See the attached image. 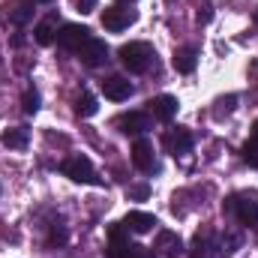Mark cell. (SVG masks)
Instances as JSON below:
<instances>
[{"instance_id": "ac0fdd59", "label": "cell", "mask_w": 258, "mask_h": 258, "mask_svg": "<svg viewBox=\"0 0 258 258\" xmlns=\"http://www.w3.org/2000/svg\"><path fill=\"white\" fill-rule=\"evenodd\" d=\"M243 159L252 165V168H258V120L252 123V132H249V141L243 144Z\"/></svg>"}, {"instance_id": "83f0119b", "label": "cell", "mask_w": 258, "mask_h": 258, "mask_svg": "<svg viewBox=\"0 0 258 258\" xmlns=\"http://www.w3.org/2000/svg\"><path fill=\"white\" fill-rule=\"evenodd\" d=\"M33 3H54V0H33Z\"/></svg>"}, {"instance_id": "7402d4cb", "label": "cell", "mask_w": 258, "mask_h": 258, "mask_svg": "<svg viewBox=\"0 0 258 258\" xmlns=\"http://www.w3.org/2000/svg\"><path fill=\"white\" fill-rule=\"evenodd\" d=\"M48 243H51V246H60V243H66V228H63V225H51Z\"/></svg>"}, {"instance_id": "8992f818", "label": "cell", "mask_w": 258, "mask_h": 258, "mask_svg": "<svg viewBox=\"0 0 258 258\" xmlns=\"http://www.w3.org/2000/svg\"><path fill=\"white\" fill-rule=\"evenodd\" d=\"M87 39H90V30L84 24H60V30H57V45L66 51H75V54Z\"/></svg>"}, {"instance_id": "4fadbf2b", "label": "cell", "mask_w": 258, "mask_h": 258, "mask_svg": "<svg viewBox=\"0 0 258 258\" xmlns=\"http://www.w3.org/2000/svg\"><path fill=\"white\" fill-rule=\"evenodd\" d=\"M123 225H126V231L147 234V231H153L159 222H156V216H153V213H144V210H129L126 219H123Z\"/></svg>"}, {"instance_id": "4316f807", "label": "cell", "mask_w": 258, "mask_h": 258, "mask_svg": "<svg viewBox=\"0 0 258 258\" xmlns=\"http://www.w3.org/2000/svg\"><path fill=\"white\" fill-rule=\"evenodd\" d=\"M234 102H237V96H225V99H219L222 111H231V108H234Z\"/></svg>"}, {"instance_id": "d4e9b609", "label": "cell", "mask_w": 258, "mask_h": 258, "mask_svg": "<svg viewBox=\"0 0 258 258\" xmlns=\"http://www.w3.org/2000/svg\"><path fill=\"white\" fill-rule=\"evenodd\" d=\"M210 18H213V6L210 3H201L198 6V24H210Z\"/></svg>"}, {"instance_id": "cb8c5ba5", "label": "cell", "mask_w": 258, "mask_h": 258, "mask_svg": "<svg viewBox=\"0 0 258 258\" xmlns=\"http://www.w3.org/2000/svg\"><path fill=\"white\" fill-rule=\"evenodd\" d=\"M129 198H132V201H144V198H147V195H150V186H147V183H138V186H129Z\"/></svg>"}, {"instance_id": "3957f363", "label": "cell", "mask_w": 258, "mask_h": 258, "mask_svg": "<svg viewBox=\"0 0 258 258\" xmlns=\"http://www.w3.org/2000/svg\"><path fill=\"white\" fill-rule=\"evenodd\" d=\"M60 171H63L69 180H75V183H90V186H102V177L96 174L93 162H90L87 156H81V153H75V156L63 159Z\"/></svg>"}, {"instance_id": "f1b7e54d", "label": "cell", "mask_w": 258, "mask_h": 258, "mask_svg": "<svg viewBox=\"0 0 258 258\" xmlns=\"http://www.w3.org/2000/svg\"><path fill=\"white\" fill-rule=\"evenodd\" d=\"M120 3H132V0H120Z\"/></svg>"}, {"instance_id": "9a60e30c", "label": "cell", "mask_w": 258, "mask_h": 258, "mask_svg": "<svg viewBox=\"0 0 258 258\" xmlns=\"http://www.w3.org/2000/svg\"><path fill=\"white\" fill-rule=\"evenodd\" d=\"M165 144L171 147V153H174V156H180V153H189V150H192L195 138H192V132H189V129H180V126H177L171 135H168V138H165Z\"/></svg>"}, {"instance_id": "277c9868", "label": "cell", "mask_w": 258, "mask_h": 258, "mask_svg": "<svg viewBox=\"0 0 258 258\" xmlns=\"http://www.w3.org/2000/svg\"><path fill=\"white\" fill-rule=\"evenodd\" d=\"M135 21H138V12L129 9V6H108V9L102 12V27L111 30V33L126 30L129 24H135Z\"/></svg>"}, {"instance_id": "30bf717a", "label": "cell", "mask_w": 258, "mask_h": 258, "mask_svg": "<svg viewBox=\"0 0 258 258\" xmlns=\"http://www.w3.org/2000/svg\"><path fill=\"white\" fill-rule=\"evenodd\" d=\"M114 126L120 129V132H126V135H141V132L150 129V117L141 114V111H129V114H120L114 120Z\"/></svg>"}, {"instance_id": "52a82bcc", "label": "cell", "mask_w": 258, "mask_h": 258, "mask_svg": "<svg viewBox=\"0 0 258 258\" xmlns=\"http://www.w3.org/2000/svg\"><path fill=\"white\" fill-rule=\"evenodd\" d=\"M78 57H81V63L90 66V69H96V66H102L108 60V45H105V39H96V36H90L81 48H78Z\"/></svg>"}, {"instance_id": "5bb4252c", "label": "cell", "mask_w": 258, "mask_h": 258, "mask_svg": "<svg viewBox=\"0 0 258 258\" xmlns=\"http://www.w3.org/2000/svg\"><path fill=\"white\" fill-rule=\"evenodd\" d=\"M153 249H156V255H165V258H174L180 249H183V243H180V237H177V231H159L156 234V243H153Z\"/></svg>"}, {"instance_id": "ba28073f", "label": "cell", "mask_w": 258, "mask_h": 258, "mask_svg": "<svg viewBox=\"0 0 258 258\" xmlns=\"http://www.w3.org/2000/svg\"><path fill=\"white\" fill-rule=\"evenodd\" d=\"M99 87H102L105 99H111V102H123V99L132 96V84H129L123 75H108V78L99 81Z\"/></svg>"}, {"instance_id": "ffe728a7", "label": "cell", "mask_w": 258, "mask_h": 258, "mask_svg": "<svg viewBox=\"0 0 258 258\" xmlns=\"http://www.w3.org/2000/svg\"><path fill=\"white\" fill-rule=\"evenodd\" d=\"M75 111H78V117H93V114L99 111V105H96V99L84 90V93L75 99Z\"/></svg>"}, {"instance_id": "d6986e66", "label": "cell", "mask_w": 258, "mask_h": 258, "mask_svg": "<svg viewBox=\"0 0 258 258\" xmlns=\"http://www.w3.org/2000/svg\"><path fill=\"white\" fill-rule=\"evenodd\" d=\"M9 12H6V18L12 21V24H27L30 18H33V6H27V3H18V6H6Z\"/></svg>"}, {"instance_id": "44dd1931", "label": "cell", "mask_w": 258, "mask_h": 258, "mask_svg": "<svg viewBox=\"0 0 258 258\" xmlns=\"http://www.w3.org/2000/svg\"><path fill=\"white\" fill-rule=\"evenodd\" d=\"M21 108H24L27 114H36V111H39V93H36L33 87L24 93V105H21Z\"/></svg>"}, {"instance_id": "7c38bea8", "label": "cell", "mask_w": 258, "mask_h": 258, "mask_svg": "<svg viewBox=\"0 0 258 258\" xmlns=\"http://www.w3.org/2000/svg\"><path fill=\"white\" fill-rule=\"evenodd\" d=\"M192 258H222V249L213 243V231H210V228H204V231L195 234Z\"/></svg>"}, {"instance_id": "603a6c76", "label": "cell", "mask_w": 258, "mask_h": 258, "mask_svg": "<svg viewBox=\"0 0 258 258\" xmlns=\"http://www.w3.org/2000/svg\"><path fill=\"white\" fill-rule=\"evenodd\" d=\"M120 258H150V252H147L144 246H138V243H129Z\"/></svg>"}, {"instance_id": "6da1fadb", "label": "cell", "mask_w": 258, "mask_h": 258, "mask_svg": "<svg viewBox=\"0 0 258 258\" xmlns=\"http://www.w3.org/2000/svg\"><path fill=\"white\" fill-rule=\"evenodd\" d=\"M222 210L228 216H234L240 225L246 228H258V192H237V195H228Z\"/></svg>"}, {"instance_id": "7a4b0ae2", "label": "cell", "mask_w": 258, "mask_h": 258, "mask_svg": "<svg viewBox=\"0 0 258 258\" xmlns=\"http://www.w3.org/2000/svg\"><path fill=\"white\" fill-rule=\"evenodd\" d=\"M117 54H120V63L126 66L129 72H135V75L147 72L150 66L156 63V51H153L150 42H129V45H123Z\"/></svg>"}, {"instance_id": "484cf974", "label": "cell", "mask_w": 258, "mask_h": 258, "mask_svg": "<svg viewBox=\"0 0 258 258\" xmlns=\"http://www.w3.org/2000/svg\"><path fill=\"white\" fill-rule=\"evenodd\" d=\"M96 3H99V0H75V9H78L81 15H90V12L96 9Z\"/></svg>"}, {"instance_id": "e0dca14e", "label": "cell", "mask_w": 258, "mask_h": 258, "mask_svg": "<svg viewBox=\"0 0 258 258\" xmlns=\"http://www.w3.org/2000/svg\"><path fill=\"white\" fill-rule=\"evenodd\" d=\"M198 63V51L195 48H180V51H174V69L180 72V75H189Z\"/></svg>"}, {"instance_id": "8fae6325", "label": "cell", "mask_w": 258, "mask_h": 258, "mask_svg": "<svg viewBox=\"0 0 258 258\" xmlns=\"http://www.w3.org/2000/svg\"><path fill=\"white\" fill-rule=\"evenodd\" d=\"M57 30H60V21H57V12H48L36 27H33V39L39 45H51L57 39Z\"/></svg>"}, {"instance_id": "5b68a950", "label": "cell", "mask_w": 258, "mask_h": 258, "mask_svg": "<svg viewBox=\"0 0 258 258\" xmlns=\"http://www.w3.org/2000/svg\"><path fill=\"white\" fill-rule=\"evenodd\" d=\"M132 165H135L138 171H144V174H153V171L159 168V162H156V150H153V141L138 138V141L132 144Z\"/></svg>"}, {"instance_id": "2e32d148", "label": "cell", "mask_w": 258, "mask_h": 258, "mask_svg": "<svg viewBox=\"0 0 258 258\" xmlns=\"http://www.w3.org/2000/svg\"><path fill=\"white\" fill-rule=\"evenodd\" d=\"M27 138H30V132L24 126H12L0 135L3 147H9V150H24V147H27Z\"/></svg>"}, {"instance_id": "9c48e42d", "label": "cell", "mask_w": 258, "mask_h": 258, "mask_svg": "<svg viewBox=\"0 0 258 258\" xmlns=\"http://www.w3.org/2000/svg\"><path fill=\"white\" fill-rule=\"evenodd\" d=\"M147 108H150V114H153L156 120H162V123H168V120H174V114H177V108H180V102H177L174 96H168V93H162V96H153V99L147 102Z\"/></svg>"}]
</instances>
